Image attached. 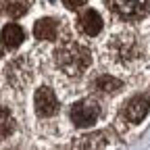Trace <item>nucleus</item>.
Listing matches in <instances>:
<instances>
[{
    "instance_id": "f257e3e1",
    "label": "nucleus",
    "mask_w": 150,
    "mask_h": 150,
    "mask_svg": "<svg viewBox=\"0 0 150 150\" xmlns=\"http://www.w3.org/2000/svg\"><path fill=\"white\" fill-rule=\"evenodd\" d=\"M54 63L63 73L77 77L90 67V52L77 42H63L54 52Z\"/></svg>"
},
{
    "instance_id": "f03ea898",
    "label": "nucleus",
    "mask_w": 150,
    "mask_h": 150,
    "mask_svg": "<svg viewBox=\"0 0 150 150\" xmlns=\"http://www.w3.org/2000/svg\"><path fill=\"white\" fill-rule=\"evenodd\" d=\"M110 56L119 65H134L142 59V50L138 44V38L131 33L115 35L110 40Z\"/></svg>"
},
{
    "instance_id": "7ed1b4c3",
    "label": "nucleus",
    "mask_w": 150,
    "mask_h": 150,
    "mask_svg": "<svg viewBox=\"0 0 150 150\" xmlns=\"http://www.w3.org/2000/svg\"><path fill=\"white\" fill-rule=\"evenodd\" d=\"M100 115V108L96 102H92V100H81L77 104H73L71 108V121L77 125V127H90L96 123Z\"/></svg>"
},
{
    "instance_id": "20e7f679",
    "label": "nucleus",
    "mask_w": 150,
    "mask_h": 150,
    "mask_svg": "<svg viewBox=\"0 0 150 150\" xmlns=\"http://www.w3.org/2000/svg\"><path fill=\"white\" fill-rule=\"evenodd\" d=\"M33 104H35V112L40 117H50L56 112L59 108V100H56L54 92L50 88H40L35 92V98H33Z\"/></svg>"
},
{
    "instance_id": "39448f33",
    "label": "nucleus",
    "mask_w": 150,
    "mask_h": 150,
    "mask_svg": "<svg viewBox=\"0 0 150 150\" xmlns=\"http://www.w3.org/2000/svg\"><path fill=\"white\" fill-rule=\"evenodd\" d=\"M150 0H112V8L125 19H138L148 11Z\"/></svg>"
},
{
    "instance_id": "423d86ee",
    "label": "nucleus",
    "mask_w": 150,
    "mask_h": 150,
    "mask_svg": "<svg viewBox=\"0 0 150 150\" xmlns=\"http://www.w3.org/2000/svg\"><path fill=\"white\" fill-rule=\"evenodd\" d=\"M6 77L15 88H23L29 79H31V69L27 67L25 61H15L8 65L6 69Z\"/></svg>"
},
{
    "instance_id": "0eeeda50",
    "label": "nucleus",
    "mask_w": 150,
    "mask_h": 150,
    "mask_svg": "<svg viewBox=\"0 0 150 150\" xmlns=\"http://www.w3.org/2000/svg\"><path fill=\"white\" fill-rule=\"evenodd\" d=\"M148 108H150V98L148 96H136L131 98L125 106V117L131 123H138L148 115Z\"/></svg>"
},
{
    "instance_id": "6e6552de",
    "label": "nucleus",
    "mask_w": 150,
    "mask_h": 150,
    "mask_svg": "<svg viewBox=\"0 0 150 150\" xmlns=\"http://www.w3.org/2000/svg\"><path fill=\"white\" fill-rule=\"evenodd\" d=\"M77 23H79L81 33H86V35L94 38V35H98V33H100V29H102V17H100L96 11H86V13H81V15H79Z\"/></svg>"
},
{
    "instance_id": "1a4fd4ad",
    "label": "nucleus",
    "mask_w": 150,
    "mask_h": 150,
    "mask_svg": "<svg viewBox=\"0 0 150 150\" xmlns=\"http://www.w3.org/2000/svg\"><path fill=\"white\" fill-rule=\"evenodd\" d=\"M21 42H23V29L17 23L4 25V29H2V44L6 48H17Z\"/></svg>"
},
{
    "instance_id": "9d476101",
    "label": "nucleus",
    "mask_w": 150,
    "mask_h": 150,
    "mask_svg": "<svg viewBox=\"0 0 150 150\" xmlns=\"http://www.w3.org/2000/svg\"><path fill=\"white\" fill-rule=\"evenodd\" d=\"M38 40H54L56 38V21L54 19H40L33 27Z\"/></svg>"
},
{
    "instance_id": "9b49d317",
    "label": "nucleus",
    "mask_w": 150,
    "mask_h": 150,
    "mask_svg": "<svg viewBox=\"0 0 150 150\" xmlns=\"http://www.w3.org/2000/svg\"><path fill=\"white\" fill-rule=\"evenodd\" d=\"M94 88H96L98 92H104V94H115V92L121 88V81L115 79V77H110V75H102V77L96 79Z\"/></svg>"
},
{
    "instance_id": "f8f14e48",
    "label": "nucleus",
    "mask_w": 150,
    "mask_h": 150,
    "mask_svg": "<svg viewBox=\"0 0 150 150\" xmlns=\"http://www.w3.org/2000/svg\"><path fill=\"white\" fill-rule=\"evenodd\" d=\"M13 129H15V119L13 115L4 108V106H0V140H4L13 134Z\"/></svg>"
},
{
    "instance_id": "ddd939ff",
    "label": "nucleus",
    "mask_w": 150,
    "mask_h": 150,
    "mask_svg": "<svg viewBox=\"0 0 150 150\" xmlns=\"http://www.w3.org/2000/svg\"><path fill=\"white\" fill-rule=\"evenodd\" d=\"M25 11H27L25 0H8V2L4 4V13L11 15V17H19V15H23Z\"/></svg>"
},
{
    "instance_id": "4468645a",
    "label": "nucleus",
    "mask_w": 150,
    "mask_h": 150,
    "mask_svg": "<svg viewBox=\"0 0 150 150\" xmlns=\"http://www.w3.org/2000/svg\"><path fill=\"white\" fill-rule=\"evenodd\" d=\"M63 2H65V6H69V8H77V6L86 4V0H63Z\"/></svg>"
}]
</instances>
